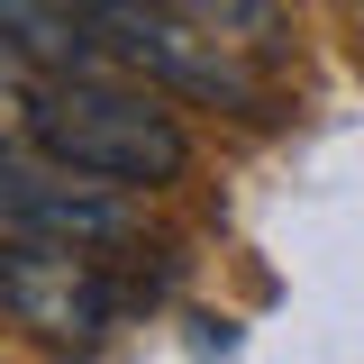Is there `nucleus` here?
<instances>
[{
  "instance_id": "obj_5",
  "label": "nucleus",
  "mask_w": 364,
  "mask_h": 364,
  "mask_svg": "<svg viewBox=\"0 0 364 364\" xmlns=\"http://www.w3.org/2000/svg\"><path fill=\"white\" fill-rule=\"evenodd\" d=\"M0 46L18 73H100V18L91 0H0Z\"/></svg>"
},
{
  "instance_id": "obj_2",
  "label": "nucleus",
  "mask_w": 364,
  "mask_h": 364,
  "mask_svg": "<svg viewBox=\"0 0 364 364\" xmlns=\"http://www.w3.org/2000/svg\"><path fill=\"white\" fill-rule=\"evenodd\" d=\"M0 219L9 237H37V246H119L136 228L128 191L119 182H91V173H64V164H46L37 146H9L0 155Z\"/></svg>"
},
{
  "instance_id": "obj_3",
  "label": "nucleus",
  "mask_w": 364,
  "mask_h": 364,
  "mask_svg": "<svg viewBox=\"0 0 364 364\" xmlns=\"http://www.w3.org/2000/svg\"><path fill=\"white\" fill-rule=\"evenodd\" d=\"M91 18H100V37H109L119 64L155 73V82H182V91H200V100H237V109H255V82L237 73L228 37L182 28V18L155 9V0H91Z\"/></svg>"
},
{
  "instance_id": "obj_4",
  "label": "nucleus",
  "mask_w": 364,
  "mask_h": 364,
  "mask_svg": "<svg viewBox=\"0 0 364 364\" xmlns=\"http://www.w3.org/2000/svg\"><path fill=\"white\" fill-rule=\"evenodd\" d=\"M0 282H9V310L28 318V328H46V337H91V328L109 318V282L91 273L82 246H37V237H9Z\"/></svg>"
},
{
  "instance_id": "obj_6",
  "label": "nucleus",
  "mask_w": 364,
  "mask_h": 364,
  "mask_svg": "<svg viewBox=\"0 0 364 364\" xmlns=\"http://www.w3.org/2000/svg\"><path fill=\"white\" fill-rule=\"evenodd\" d=\"M155 9L200 28V37H264L273 28V0H155Z\"/></svg>"
},
{
  "instance_id": "obj_1",
  "label": "nucleus",
  "mask_w": 364,
  "mask_h": 364,
  "mask_svg": "<svg viewBox=\"0 0 364 364\" xmlns=\"http://www.w3.org/2000/svg\"><path fill=\"white\" fill-rule=\"evenodd\" d=\"M9 109H18V146H37L46 164L119 191H155L191 164V136L155 91H128L109 73H18L9 64Z\"/></svg>"
}]
</instances>
